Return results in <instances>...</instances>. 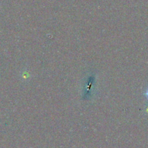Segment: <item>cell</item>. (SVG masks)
<instances>
[{
    "label": "cell",
    "mask_w": 148,
    "mask_h": 148,
    "mask_svg": "<svg viewBox=\"0 0 148 148\" xmlns=\"http://www.w3.org/2000/svg\"><path fill=\"white\" fill-rule=\"evenodd\" d=\"M20 79L23 81H27L31 78V74L27 69H23L20 75Z\"/></svg>",
    "instance_id": "cell-1"
},
{
    "label": "cell",
    "mask_w": 148,
    "mask_h": 148,
    "mask_svg": "<svg viewBox=\"0 0 148 148\" xmlns=\"http://www.w3.org/2000/svg\"><path fill=\"white\" fill-rule=\"evenodd\" d=\"M145 95L146 98H147V99H148V88H147V90H146L145 92Z\"/></svg>",
    "instance_id": "cell-2"
},
{
    "label": "cell",
    "mask_w": 148,
    "mask_h": 148,
    "mask_svg": "<svg viewBox=\"0 0 148 148\" xmlns=\"http://www.w3.org/2000/svg\"><path fill=\"white\" fill-rule=\"evenodd\" d=\"M146 111H147V113L148 114V107H147V108H146Z\"/></svg>",
    "instance_id": "cell-3"
}]
</instances>
